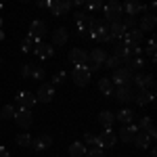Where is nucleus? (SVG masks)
<instances>
[{
	"label": "nucleus",
	"instance_id": "obj_10",
	"mask_svg": "<svg viewBox=\"0 0 157 157\" xmlns=\"http://www.w3.org/2000/svg\"><path fill=\"white\" fill-rule=\"evenodd\" d=\"M13 120L17 121V126H19V128L27 130V128L32 126V121H34V115H32V111H27V109H19V111L15 113V117H13Z\"/></svg>",
	"mask_w": 157,
	"mask_h": 157
},
{
	"label": "nucleus",
	"instance_id": "obj_35",
	"mask_svg": "<svg viewBox=\"0 0 157 157\" xmlns=\"http://www.w3.org/2000/svg\"><path fill=\"white\" fill-rule=\"evenodd\" d=\"M84 145H90V147H97V145H98V134H92V132H86V134H84Z\"/></svg>",
	"mask_w": 157,
	"mask_h": 157
},
{
	"label": "nucleus",
	"instance_id": "obj_1",
	"mask_svg": "<svg viewBox=\"0 0 157 157\" xmlns=\"http://www.w3.org/2000/svg\"><path fill=\"white\" fill-rule=\"evenodd\" d=\"M88 36L92 38L94 42H109V23L107 21H101V19H90L88 25Z\"/></svg>",
	"mask_w": 157,
	"mask_h": 157
},
{
	"label": "nucleus",
	"instance_id": "obj_40",
	"mask_svg": "<svg viewBox=\"0 0 157 157\" xmlns=\"http://www.w3.org/2000/svg\"><path fill=\"white\" fill-rule=\"evenodd\" d=\"M147 55L151 57V61H155V40H149V44H147Z\"/></svg>",
	"mask_w": 157,
	"mask_h": 157
},
{
	"label": "nucleus",
	"instance_id": "obj_29",
	"mask_svg": "<svg viewBox=\"0 0 157 157\" xmlns=\"http://www.w3.org/2000/svg\"><path fill=\"white\" fill-rule=\"evenodd\" d=\"M98 90H101L105 97H111V94H113V84H111V80H109V78H101V80H98Z\"/></svg>",
	"mask_w": 157,
	"mask_h": 157
},
{
	"label": "nucleus",
	"instance_id": "obj_18",
	"mask_svg": "<svg viewBox=\"0 0 157 157\" xmlns=\"http://www.w3.org/2000/svg\"><path fill=\"white\" fill-rule=\"evenodd\" d=\"M34 52H36L40 59H50V57L55 55V46H52V44H46V42H38Z\"/></svg>",
	"mask_w": 157,
	"mask_h": 157
},
{
	"label": "nucleus",
	"instance_id": "obj_20",
	"mask_svg": "<svg viewBox=\"0 0 157 157\" xmlns=\"http://www.w3.org/2000/svg\"><path fill=\"white\" fill-rule=\"evenodd\" d=\"M121 11L128 13V17H134V15H138V13L145 11V6H143L140 2H136V0H128V2L121 4Z\"/></svg>",
	"mask_w": 157,
	"mask_h": 157
},
{
	"label": "nucleus",
	"instance_id": "obj_11",
	"mask_svg": "<svg viewBox=\"0 0 157 157\" xmlns=\"http://www.w3.org/2000/svg\"><path fill=\"white\" fill-rule=\"evenodd\" d=\"M48 9L55 17H61V15H67L69 13L71 2H67V0H52V2H48Z\"/></svg>",
	"mask_w": 157,
	"mask_h": 157
},
{
	"label": "nucleus",
	"instance_id": "obj_21",
	"mask_svg": "<svg viewBox=\"0 0 157 157\" xmlns=\"http://www.w3.org/2000/svg\"><path fill=\"white\" fill-rule=\"evenodd\" d=\"M155 98V92L153 90H138L136 94H134V101L140 105V107H145V105H149L151 101Z\"/></svg>",
	"mask_w": 157,
	"mask_h": 157
},
{
	"label": "nucleus",
	"instance_id": "obj_42",
	"mask_svg": "<svg viewBox=\"0 0 157 157\" xmlns=\"http://www.w3.org/2000/svg\"><path fill=\"white\" fill-rule=\"evenodd\" d=\"M0 157H11V153L6 151V147H0Z\"/></svg>",
	"mask_w": 157,
	"mask_h": 157
},
{
	"label": "nucleus",
	"instance_id": "obj_7",
	"mask_svg": "<svg viewBox=\"0 0 157 157\" xmlns=\"http://www.w3.org/2000/svg\"><path fill=\"white\" fill-rule=\"evenodd\" d=\"M55 98V86L52 84H40L36 92V101L38 103H50Z\"/></svg>",
	"mask_w": 157,
	"mask_h": 157
},
{
	"label": "nucleus",
	"instance_id": "obj_2",
	"mask_svg": "<svg viewBox=\"0 0 157 157\" xmlns=\"http://www.w3.org/2000/svg\"><path fill=\"white\" fill-rule=\"evenodd\" d=\"M103 11H105V21H107V23H117V21H121L124 11H121L120 2L111 0V2H107V4L103 6Z\"/></svg>",
	"mask_w": 157,
	"mask_h": 157
},
{
	"label": "nucleus",
	"instance_id": "obj_17",
	"mask_svg": "<svg viewBox=\"0 0 157 157\" xmlns=\"http://www.w3.org/2000/svg\"><path fill=\"white\" fill-rule=\"evenodd\" d=\"M155 23H157L155 15H153V13H145V17H140V23H138L140 27H138V29H140L143 34H145V32H151V29L155 27Z\"/></svg>",
	"mask_w": 157,
	"mask_h": 157
},
{
	"label": "nucleus",
	"instance_id": "obj_46",
	"mask_svg": "<svg viewBox=\"0 0 157 157\" xmlns=\"http://www.w3.org/2000/svg\"><path fill=\"white\" fill-rule=\"evenodd\" d=\"M0 65H2V59H0Z\"/></svg>",
	"mask_w": 157,
	"mask_h": 157
},
{
	"label": "nucleus",
	"instance_id": "obj_8",
	"mask_svg": "<svg viewBox=\"0 0 157 157\" xmlns=\"http://www.w3.org/2000/svg\"><path fill=\"white\" fill-rule=\"evenodd\" d=\"M15 101H17L19 109H27V111H32V107L38 103V101H36V94H34V92H27V90H25V92H19Z\"/></svg>",
	"mask_w": 157,
	"mask_h": 157
},
{
	"label": "nucleus",
	"instance_id": "obj_27",
	"mask_svg": "<svg viewBox=\"0 0 157 157\" xmlns=\"http://www.w3.org/2000/svg\"><path fill=\"white\" fill-rule=\"evenodd\" d=\"M134 145L138 147V149H149V145H151V138H149V136H147L145 132H140V130H138V132H136V136H134V140H132Z\"/></svg>",
	"mask_w": 157,
	"mask_h": 157
},
{
	"label": "nucleus",
	"instance_id": "obj_34",
	"mask_svg": "<svg viewBox=\"0 0 157 157\" xmlns=\"http://www.w3.org/2000/svg\"><path fill=\"white\" fill-rule=\"evenodd\" d=\"M34 44H38V42H36V40H34L32 36H27V38L23 40V44H21V52H32Z\"/></svg>",
	"mask_w": 157,
	"mask_h": 157
},
{
	"label": "nucleus",
	"instance_id": "obj_12",
	"mask_svg": "<svg viewBox=\"0 0 157 157\" xmlns=\"http://www.w3.org/2000/svg\"><path fill=\"white\" fill-rule=\"evenodd\" d=\"M136 132H138V128L134 124H128V126H121L120 132H115V134H117V140H121V143H132Z\"/></svg>",
	"mask_w": 157,
	"mask_h": 157
},
{
	"label": "nucleus",
	"instance_id": "obj_45",
	"mask_svg": "<svg viewBox=\"0 0 157 157\" xmlns=\"http://www.w3.org/2000/svg\"><path fill=\"white\" fill-rule=\"evenodd\" d=\"M0 11H2V2H0Z\"/></svg>",
	"mask_w": 157,
	"mask_h": 157
},
{
	"label": "nucleus",
	"instance_id": "obj_44",
	"mask_svg": "<svg viewBox=\"0 0 157 157\" xmlns=\"http://www.w3.org/2000/svg\"><path fill=\"white\" fill-rule=\"evenodd\" d=\"M0 29H2V17H0Z\"/></svg>",
	"mask_w": 157,
	"mask_h": 157
},
{
	"label": "nucleus",
	"instance_id": "obj_4",
	"mask_svg": "<svg viewBox=\"0 0 157 157\" xmlns=\"http://www.w3.org/2000/svg\"><path fill=\"white\" fill-rule=\"evenodd\" d=\"M71 80H73V84H78L80 88H84L88 82H90V69L88 67H73V71H71Z\"/></svg>",
	"mask_w": 157,
	"mask_h": 157
},
{
	"label": "nucleus",
	"instance_id": "obj_25",
	"mask_svg": "<svg viewBox=\"0 0 157 157\" xmlns=\"http://www.w3.org/2000/svg\"><path fill=\"white\" fill-rule=\"evenodd\" d=\"M86 149H88V147H86L84 143H80V140H78V143H71V145H69V157H84Z\"/></svg>",
	"mask_w": 157,
	"mask_h": 157
},
{
	"label": "nucleus",
	"instance_id": "obj_15",
	"mask_svg": "<svg viewBox=\"0 0 157 157\" xmlns=\"http://www.w3.org/2000/svg\"><path fill=\"white\" fill-rule=\"evenodd\" d=\"M46 32H48V29H46V23L36 19V21H32V25H29V34H27V36H32L36 42H40V38L44 36Z\"/></svg>",
	"mask_w": 157,
	"mask_h": 157
},
{
	"label": "nucleus",
	"instance_id": "obj_16",
	"mask_svg": "<svg viewBox=\"0 0 157 157\" xmlns=\"http://www.w3.org/2000/svg\"><path fill=\"white\" fill-rule=\"evenodd\" d=\"M140 132H145L151 140L157 136V130H155V126H153V121H151V117H140V121H138V126H136Z\"/></svg>",
	"mask_w": 157,
	"mask_h": 157
},
{
	"label": "nucleus",
	"instance_id": "obj_32",
	"mask_svg": "<svg viewBox=\"0 0 157 157\" xmlns=\"http://www.w3.org/2000/svg\"><path fill=\"white\" fill-rule=\"evenodd\" d=\"M126 67H128L130 71H140V69L145 67V61L140 59V57H136V59H132L130 63H128V65H126Z\"/></svg>",
	"mask_w": 157,
	"mask_h": 157
},
{
	"label": "nucleus",
	"instance_id": "obj_19",
	"mask_svg": "<svg viewBox=\"0 0 157 157\" xmlns=\"http://www.w3.org/2000/svg\"><path fill=\"white\" fill-rule=\"evenodd\" d=\"M88 57H90V63H92V65L103 67V63H105V59L109 57V52H107L105 48H101V46H98V48H94L90 55H88Z\"/></svg>",
	"mask_w": 157,
	"mask_h": 157
},
{
	"label": "nucleus",
	"instance_id": "obj_24",
	"mask_svg": "<svg viewBox=\"0 0 157 157\" xmlns=\"http://www.w3.org/2000/svg\"><path fill=\"white\" fill-rule=\"evenodd\" d=\"M98 121H101L103 128H113L115 113H111V111H101V113H98Z\"/></svg>",
	"mask_w": 157,
	"mask_h": 157
},
{
	"label": "nucleus",
	"instance_id": "obj_37",
	"mask_svg": "<svg viewBox=\"0 0 157 157\" xmlns=\"http://www.w3.org/2000/svg\"><path fill=\"white\" fill-rule=\"evenodd\" d=\"M15 140H17V145H19V147H29L32 136H29L27 132H23V134H17V138H15Z\"/></svg>",
	"mask_w": 157,
	"mask_h": 157
},
{
	"label": "nucleus",
	"instance_id": "obj_33",
	"mask_svg": "<svg viewBox=\"0 0 157 157\" xmlns=\"http://www.w3.org/2000/svg\"><path fill=\"white\" fill-rule=\"evenodd\" d=\"M32 78L38 80V82H44V78H46V69L40 67V65H36V67H34V73H32Z\"/></svg>",
	"mask_w": 157,
	"mask_h": 157
},
{
	"label": "nucleus",
	"instance_id": "obj_14",
	"mask_svg": "<svg viewBox=\"0 0 157 157\" xmlns=\"http://www.w3.org/2000/svg\"><path fill=\"white\" fill-rule=\"evenodd\" d=\"M50 145H52L50 134H40L38 138H32V140H29V147H32L34 151H44V149H48Z\"/></svg>",
	"mask_w": 157,
	"mask_h": 157
},
{
	"label": "nucleus",
	"instance_id": "obj_38",
	"mask_svg": "<svg viewBox=\"0 0 157 157\" xmlns=\"http://www.w3.org/2000/svg\"><path fill=\"white\" fill-rule=\"evenodd\" d=\"M65 80H67V73L63 71V69H59V71L52 75V86H55V84H63Z\"/></svg>",
	"mask_w": 157,
	"mask_h": 157
},
{
	"label": "nucleus",
	"instance_id": "obj_28",
	"mask_svg": "<svg viewBox=\"0 0 157 157\" xmlns=\"http://www.w3.org/2000/svg\"><path fill=\"white\" fill-rule=\"evenodd\" d=\"M155 88V80H153V75L151 73H147L140 78V82H138V90H153Z\"/></svg>",
	"mask_w": 157,
	"mask_h": 157
},
{
	"label": "nucleus",
	"instance_id": "obj_3",
	"mask_svg": "<svg viewBox=\"0 0 157 157\" xmlns=\"http://www.w3.org/2000/svg\"><path fill=\"white\" fill-rule=\"evenodd\" d=\"M111 84H117V86H130L132 84V71L128 67H117L115 71L111 73Z\"/></svg>",
	"mask_w": 157,
	"mask_h": 157
},
{
	"label": "nucleus",
	"instance_id": "obj_6",
	"mask_svg": "<svg viewBox=\"0 0 157 157\" xmlns=\"http://www.w3.org/2000/svg\"><path fill=\"white\" fill-rule=\"evenodd\" d=\"M117 143V134L113 132V128H105L103 132L98 134V147L101 149H109Z\"/></svg>",
	"mask_w": 157,
	"mask_h": 157
},
{
	"label": "nucleus",
	"instance_id": "obj_41",
	"mask_svg": "<svg viewBox=\"0 0 157 157\" xmlns=\"http://www.w3.org/2000/svg\"><path fill=\"white\" fill-rule=\"evenodd\" d=\"M105 4L103 2H98V0H92V2H88V9H92V11H97V9H103Z\"/></svg>",
	"mask_w": 157,
	"mask_h": 157
},
{
	"label": "nucleus",
	"instance_id": "obj_30",
	"mask_svg": "<svg viewBox=\"0 0 157 157\" xmlns=\"http://www.w3.org/2000/svg\"><path fill=\"white\" fill-rule=\"evenodd\" d=\"M15 113H17V109L13 107V105H4V107L0 109V117L2 120H11V117H15Z\"/></svg>",
	"mask_w": 157,
	"mask_h": 157
},
{
	"label": "nucleus",
	"instance_id": "obj_22",
	"mask_svg": "<svg viewBox=\"0 0 157 157\" xmlns=\"http://www.w3.org/2000/svg\"><path fill=\"white\" fill-rule=\"evenodd\" d=\"M124 34H126V27L121 25V21H117V23H109V36H111V40H121Z\"/></svg>",
	"mask_w": 157,
	"mask_h": 157
},
{
	"label": "nucleus",
	"instance_id": "obj_26",
	"mask_svg": "<svg viewBox=\"0 0 157 157\" xmlns=\"http://www.w3.org/2000/svg\"><path fill=\"white\" fill-rule=\"evenodd\" d=\"M115 120L121 121V126H128V124H132V120H134V111L132 109H121L120 113L115 115Z\"/></svg>",
	"mask_w": 157,
	"mask_h": 157
},
{
	"label": "nucleus",
	"instance_id": "obj_43",
	"mask_svg": "<svg viewBox=\"0 0 157 157\" xmlns=\"http://www.w3.org/2000/svg\"><path fill=\"white\" fill-rule=\"evenodd\" d=\"M0 40H4V32L2 29H0Z\"/></svg>",
	"mask_w": 157,
	"mask_h": 157
},
{
	"label": "nucleus",
	"instance_id": "obj_31",
	"mask_svg": "<svg viewBox=\"0 0 157 157\" xmlns=\"http://www.w3.org/2000/svg\"><path fill=\"white\" fill-rule=\"evenodd\" d=\"M103 65H105V67H109V69H113V71H115V69H117V67H121L120 59H117V57H115V55H109L107 59H105V63H103Z\"/></svg>",
	"mask_w": 157,
	"mask_h": 157
},
{
	"label": "nucleus",
	"instance_id": "obj_5",
	"mask_svg": "<svg viewBox=\"0 0 157 157\" xmlns=\"http://www.w3.org/2000/svg\"><path fill=\"white\" fill-rule=\"evenodd\" d=\"M69 61H71L75 67H88V63H90V57H88V52L84 48H73L69 50Z\"/></svg>",
	"mask_w": 157,
	"mask_h": 157
},
{
	"label": "nucleus",
	"instance_id": "obj_13",
	"mask_svg": "<svg viewBox=\"0 0 157 157\" xmlns=\"http://www.w3.org/2000/svg\"><path fill=\"white\" fill-rule=\"evenodd\" d=\"M113 94L117 98V103H130V101H134V92L130 86H117V88H113Z\"/></svg>",
	"mask_w": 157,
	"mask_h": 157
},
{
	"label": "nucleus",
	"instance_id": "obj_36",
	"mask_svg": "<svg viewBox=\"0 0 157 157\" xmlns=\"http://www.w3.org/2000/svg\"><path fill=\"white\" fill-rule=\"evenodd\" d=\"M105 155V151L101 149V147H90V149H86V155L84 157H103Z\"/></svg>",
	"mask_w": 157,
	"mask_h": 157
},
{
	"label": "nucleus",
	"instance_id": "obj_39",
	"mask_svg": "<svg viewBox=\"0 0 157 157\" xmlns=\"http://www.w3.org/2000/svg\"><path fill=\"white\" fill-rule=\"evenodd\" d=\"M34 63H27V65H21V75L23 78H32V73H34Z\"/></svg>",
	"mask_w": 157,
	"mask_h": 157
},
{
	"label": "nucleus",
	"instance_id": "obj_9",
	"mask_svg": "<svg viewBox=\"0 0 157 157\" xmlns=\"http://www.w3.org/2000/svg\"><path fill=\"white\" fill-rule=\"evenodd\" d=\"M124 44L128 46V48H132V46H138L140 42H143V32L138 29V27H134V29H128L126 34H124Z\"/></svg>",
	"mask_w": 157,
	"mask_h": 157
},
{
	"label": "nucleus",
	"instance_id": "obj_23",
	"mask_svg": "<svg viewBox=\"0 0 157 157\" xmlns=\"http://www.w3.org/2000/svg\"><path fill=\"white\" fill-rule=\"evenodd\" d=\"M67 38H69V32H67L65 27H59V29H55V34H52V44L63 46V44L67 42Z\"/></svg>",
	"mask_w": 157,
	"mask_h": 157
}]
</instances>
